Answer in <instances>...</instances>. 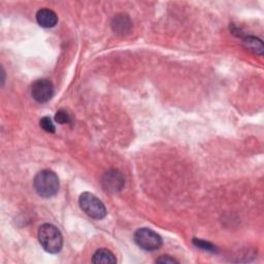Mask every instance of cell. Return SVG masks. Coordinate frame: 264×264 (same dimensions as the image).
Here are the masks:
<instances>
[{
	"instance_id": "cell-1",
	"label": "cell",
	"mask_w": 264,
	"mask_h": 264,
	"mask_svg": "<svg viewBox=\"0 0 264 264\" xmlns=\"http://www.w3.org/2000/svg\"><path fill=\"white\" fill-rule=\"evenodd\" d=\"M33 185L36 193L44 198L56 195L60 186L57 174L49 169L42 170L35 175Z\"/></svg>"
},
{
	"instance_id": "cell-2",
	"label": "cell",
	"mask_w": 264,
	"mask_h": 264,
	"mask_svg": "<svg viewBox=\"0 0 264 264\" xmlns=\"http://www.w3.org/2000/svg\"><path fill=\"white\" fill-rule=\"evenodd\" d=\"M38 240L45 251L57 254L63 246V237L59 229L52 224H44L38 229Z\"/></svg>"
},
{
	"instance_id": "cell-3",
	"label": "cell",
	"mask_w": 264,
	"mask_h": 264,
	"mask_svg": "<svg viewBox=\"0 0 264 264\" xmlns=\"http://www.w3.org/2000/svg\"><path fill=\"white\" fill-rule=\"evenodd\" d=\"M78 204L80 209L92 219L101 220L107 216V209L103 201L94 194L85 192L79 196Z\"/></svg>"
},
{
	"instance_id": "cell-4",
	"label": "cell",
	"mask_w": 264,
	"mask_h": 264,
	"mask_svg": "<svg viewBox=\"0 0 264 264\" xmlns=\"http://www.w3.org/2000/svg\"><path fill=\"white\" fill-rule=\"evenodd\" d=\"M134 241L146 251H155L162 246V238L159 234L149 228H140L134 233Z\"/></svg>"
},
{
	"instance_id": "cell-5",
	"label": "cell",
	"mask_w": 264,
	"mask_h": 264,
	"mask_svg": "<svg viewBox=\"0 0 264 264\" xmlns=\"http://www.w3.org/2000/svg\"><path fill=\"white\" fill-rule=\"evenodd\" d=\"M31 95L39 104H46L54 95V86L48 79H37L31 87Z\"/></svg>"
},
{
	"instance_id": "cell-6",
	"label": "cell",
	"mask_w": 264,
	"mask_h": 264,
	"mask_svg": "<svg viewBox=\"0 0 264 264\" xmlns=\"http://www.w3.org/2000/svg\"><path fill=\"white\" fill-rule=\"evenodd\" d=\"M125 185L123 174L118 170H111L105 174L103 179V186L107 192L116 193L122 190Z\"/></svg>"
},
{
	"instance_id": "cell-7",
	"label": "cell",
	"mask_w": 264,
	"mask_h": 264,
	"mask_svg": "<svg viewBox=\"0 0 264 264\" xmlns=\"http://www.w3.org/2000/svg\"><path fill=\"white\" fill-rule=\"evenodd\" d=\"M36 21L44 28H53L58 23V17L52 10L42 9L36 14Z\"/></svg>"
},
{
	"instance_id": "cell-8",
	"label": "cell",
	"mask_w": 264,
	"mask_h": 264,
	"mask_svg": "<svg viewBox=\"0 0 264 264\" xmlns=\"http://www.w3.org/2000/svg\"><path fill=\"white\" fill-rule=\"evenodd\" d=\"M112 27L114 32H116L117 34H121V35L127 34L131 29L130 19L126 15H118L117 17L114 18Z\"/></svg>"
},
{
	"instance_id": "cell-9",
	"label": "cell",
	"mask_w": 264,
	"mask_h": 264,
	"mask_svg": "<svg viewBox=\"0 0 264 264\" xmlns=\"http://www.w3.org/2000/svg\"><path fill=\"white\" fill-rule=\"evenodd\" d=\"M92 262L93 263H111V264H114V263H117V259L111 251H109L107 249H99L94 253V255L92 257Z\"/></svg>"
},
{
	"instance_id": "cell-10",
	"label": "cell",
	"mask_w": 264,
	"mask_h": 264,
	"mask_svg": "<svg viewBox=\"0 0 264 264\" xmlns=\"http://www.w3.org/2000/svg\"><path fill=\"white\" fill-rule=\"evenodd\" d=\"M245 44L247 45V47L252 50L253 52H255L256 54L262 55L263 53V46H262V42L256 37L253 36H249L245 39Z\"/></svg>"
},
{
	"instance_id": "cell-11",
	"label": "cell",
	"mask_w": 264,
	"mask_h": 264,
	"mask_svg": "<svg viewBox=\"0 0 264 264\" xmlns=\"http://www.w3.org/2000/svg\"><path fill=\"white\" fill-rule=\"evenodd\" d=\"M40 127L46 131V132H49V133H54L56 131V128H55V125L53 124L52 120L49 118V117H45L40 120Z\"/></svg>"
},
{
	"instance_id": "cell-12",
	"label": "cell",
	"mask_w": 264,
	"mask_h": 264,
	"mask_svg": "<svg viewBox=\"0 0 264 264\" xmlns=\"http://www.w3.org/2000/svg\"><path fill=\"white\" fill-rule=\"evenodd\" d=\"M193 242L196 247H198L202 250L210 251V252H216L217 251V248L214 245H212L211 242H208V241H205V240H201V239H197V238H194Z\"/></svg>"
},
{
	"instance_id": "cell-13",
	"label": "cell",
	"mask_w": 264,
	"mask_h": 264,
	"mask_svg": "<svg viewBox=\"0 0 264 264\" xmlns=\"http://www.w3.org/2000/svg\"><path fill=\"white\" fill-rule=\"evenodd\" d=\"M55 120L59 124H68L70 122V116L68 115L67 112L60 110L59 112H57V114L55 116Z\"/></svg>"
},
{
	"instance_id": "cell-14",
	"label": "cell",
	"mask_w": 264,
	"mask_h": 264,
	"mask_svg": "<svg viewBox=\"0 0 264 264\" xmlns=\"http://www.w3.org/2000/svg\"><path fill=\"white\" fill-rule=\"evenodd\" d=\"M156 262H158V263H178L179 261L175 260L174 258H172V257H170L168 255H164V256L158 258L156 260Z\"/></svg>"
}]
</instances>
